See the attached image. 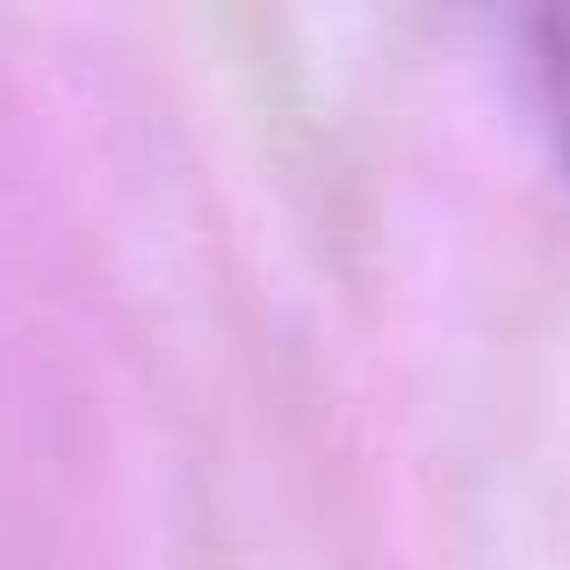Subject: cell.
<instances>
[{
	"label": "cell",
	"mask_w": 570,
	"mask_h": 570,
	"mask_svg": "<svg viewBox=\"0 0 570 570\" xmlns=\"http://www.w3.org/2000/svg\"><path fill=\"white\" fill-rule=\"evenodd\" d=\"M534 43H542V95H549V116H557V145L570 159V14H542Z\"/></svg>",
	"instance_id": "6da1fadb"
}]
</instances>
